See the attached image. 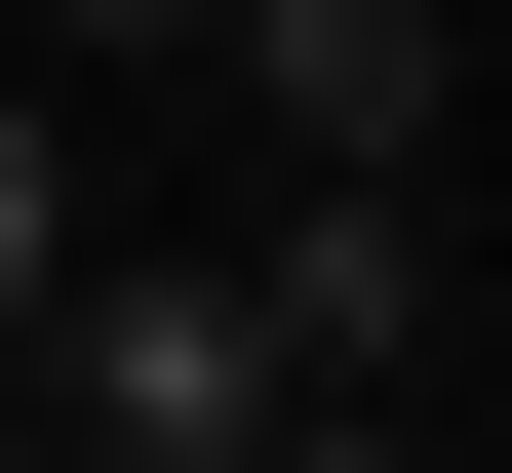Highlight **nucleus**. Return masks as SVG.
<instances>
[{
    "instance_id": "f257e3e1",
    "label": "nucleus",
    "mask_w": 512,
    "mask_h": 473,
    "mask_svg": "<svg viewBox=\"0 0 512 473\" xmlns=\"http://www.w3.org/2000/svg\"><path fill=\"white\" fill-rule=\"evenodd\" d=\"M316 355H276V276L237 237H79V316H40V473H237Z\"/></svg>"
},
{
    "instance_id": "f03ea898",
    "label": "nucleus",
    "mask_w": 512,
    "mask_h": 473,
    "mask_svg": "<svg viewBox=\"0 0 512 473\" xmlns=\"http://www.w3.org/2000/svg\"><path fill=\"white\" fill-rule=\"evenodd\" d=\"M197 79L276 119V198H434V119H473V0H237Z\"/></svg>"
},
{
    "instance_id": "39448f33",
    "label": "nucleus",
    "mask_w": 512,
    "mask_h": 473,
    "mask_svg": "<svg viewBox=\"0 0 512 473\" xmlns=\"http://www.w3.org/2000/svg\"><path fill=\"white\" fill-rule=\"evenodd\" d=\"M237 473H434V434H394V395H276V434H237Z\"/></svg>"
},
{
    "instance_id": "423d86ee",
    "label": "nucleus",
    "mask_w": 512,
    "mask_h": 473,
    "mask_svg": "<svg viewBox=\"0 0 512 473\" xmlns=\"http://www.w3.org/2000/svg\"><path fill=\"white\" fill-rule=\"evenodd\" d=\"M40 40H237V0H40Z\"/></svg>"
},
{
    "instance_id": "7ed1b4c3",
    "label": "nucleus",
    "mask_w": 512,
    "mask_h": 473,
    "mask_svg": "<svg viewBox=\"0 0 512 473\" xmlns=\"http://www.w3.org/2000/svg\"><path fill=\"white\" fill-rule=\"evenodd\" d=\"M237 276H276V355H316V395H394V355H434V198H276Z\"/></svg>"
},
{
    "instance_id": "20e7f679",
    "label": "nucleus",
    "mask_w": 512,
    "mask_h": 473,
    "mask_svg": "<svg viewBox=\"0 0 512 473\" xmlns=\"http://www.w3.org/2000/svg\"><path fill=\"white\" fill-rule=\"evenodd\" d=\"M40 316H79V119L0 79V355H40Z\"/></svg>"
},
{
    "instance_id": "0eeeda50",
    "label": "nucleus",
    "mask_w": 512,
    "mask_h": 473,
    "mask_svg": "<svg viewBox=\"0 0 512 473\" xmlns=\"http://www.w3.org/2000/svg\"><path fill=\"white\" fill-rule=\"evenodd\" d=\"M0 473H40V355H0Z\"/></svg>"
}]
</instances>
